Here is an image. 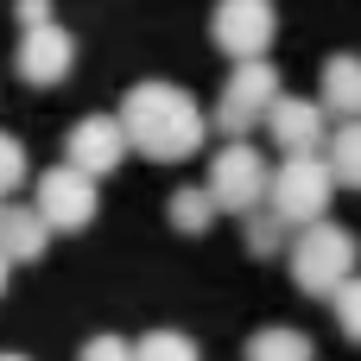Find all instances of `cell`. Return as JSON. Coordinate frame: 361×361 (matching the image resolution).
I'll return each mask as SVG.
<instances>
[{"label": "cell", "instance_id": "12", "mask_svg": "<svg viewBox=\"0 0 361 361\" xmlns=\"http://www.w3.org/2000/svg\"><path fill=\"white\" fill-rule=\"evenodd\" d=\"M317 102L343 121H361V57H349V51L324 57V95Z\"/></svg>", "mask_w": 361, "mask_h": 361}, {"label": "cell", "instance_id": "3", "mask_svg": "<svg viewBox=\"0 0 361 361\" xmlns=\"http://www.w3.org/2000/svg\"><path fill=\"white\" fill-rule=\"evenodd\" d=\"M361 273V241L343 228V222H311V228H298V241H292V279H298V292L305 298H330L343 279H355Z\"/></svg>", "mask_w": 361, "mask_h": 361}, {"label": "cell", "instance_id": "1", "mask_svg": "<svg viewBox=\"0 0 361 361\" xmlns=\"http://www.w3.org/2000/svg\"><path fill=\"white\" fill-rule=\"evenodd\" d=\"M121 133H127V152L152 159V165H178L203 146L209 133V114L178 89V82H133L127 102H121Z\"/></svg>", "mask_w": 361, "mask_h": 361}, {"label": "cell", "instance_id": "7", "mask_svg": "<svg viewBox=\"0 0 361 361\" xmlns=\"http://www.w3.org/2000/svg\"><path fill=\"white\" fill-rule=\"evenodd\" d=\"M32 209L44 216V228L57 235H76V228H89L95 222V209H102V190H95V178H82L76 165H51L44 178H38V197H32Z\"/></svg>", "mask_w": 361, "mask_h": 361}, {"label": "cell", "instance_id": "23", "mask_svg": "<svg viewBox=\"0 0 361 361\" xmlns=\"http://www.w3.org/2000/svg\"><path fill=\"white\" fill-rule=\"evenodd\" d=\"M0 361H25V355H0Z\"/></svg>", "mask_w": 361, "mask_h": 361}, {"label": "cell", "instance_id": "24", "mask_svg": "<svg viewBox=\"0 0 361 361\" xmlns=\"http://www.w3.org/2000/svg\"><path fill=\"white\" fill-rule=\"evenodd\" d=\"M0 209H6V197H0Z\"/></svg>", "mask_w": 361, "mask_h": 361}, {"label": "cell", "instance_id": "6", "mask_svg": "<svg viewBox=\"0 0 361 361\" xmlns=\"http://www.w3.org/2000/svg\"><path fill=\"white\" fill-rule=\"evenodd\" d=\"M273 102H279V70H273L267 57L235 63V70H228V89H222V102H216V127H222L228 140H247V127H260Z\"/></svg>", "mask_w": 361, "mask_h": 361}, {"label": "cell", "instance_id": "8", "mask_svg": "<svg viewBox=\"0 0 361 361\" xmlns=\"http://www.w3.org/2000/svg\"><path fill=\"white\" fill-rule=\"evenodd\" d=\"M121 159H127V133H121L114 114H82L63 133V165H76L82 178H108Z\"/></svg>", "mask_w": 361, "mask_h": 361}, {"label": "cell", "instance_id": "17", "mask_svg": "<svg viewBox=\"0 0 361 361\" xmlns=\"http://www.w3.org/2000/svg\"><path fill=\"white\" fill-rule=\"evenodd\" d=\"M330 311H336L343 336H349V343H361V273H355V279H343V286L330 292Z\"/></svg>", "mask_w": 361, "mask_h": 361}, {"label": "cell", "instance_id": "22", "mask_svg": "<svg viewBox=\"0 0 361 361\" xmlns=\"http://www.w3.org/2000/svg\"><path fill=\"white\" fill-rule=\"evenodd\" d=\"M6 273H13V267H6V254H0V292H6Z\"/></svg>", "mask_w": 361, "mask_h": 361}, {"label": "cell", "instance_id": "20", "mask_svg": "<svg viewBox=\"0 0 361 361\" xmlns=\"http://www.w3.org/2000/svg\"><path fill=\"white\" fill-rule=\"evenodd\" d=\"M76 361H133V349H127L121 336H95V343H82Z\"/></svg>", "mask_w": 361, "mask_h": 361}, {"label": "cell", "instance_id": "9", "mask_svg": "<svg viewBox=\"0 0 361 361\" xmlns=\"http://www.w3.org/2000/svg\"><path fill=\"white\" fill-rule=\"evenodd\" d=\"M70 63H76V38L51 19V25H32V32H19V51H13V70L32 82V89H51V82H63L70 76Z\"/></svg>", "mask_w": 361, "mask_h": 361}, {"label": "cell", "instance_id": "13", "mask_svg": "<svg viewBox=\"0 0 361 361\" xmlns=\"http://www.w3.org/2000/svg\"><path fill=\"white\" fill-rule=\"evenodd\" d=\"M311 355H317V343L305 330H292V324H267L247 343V361H311Z\"/></svg>", "mask_w": 361, "mask_h": 361}, {"label": "cell", "instance_id": "18", "mask_svg": "<svg viewBox=\"0 0 361 361\" xmlns=\"http://www.w3.org/2000/svg\"><path fill=\"white\" fill-rule=\"evenodd\" d=\"M279 241H286V228H279V216H267V209H254V216H247V254H254V260H273V254H279Z\"/></svg>", "mask_w": 361, "mask_h": 361}, {"label": "cell", "instance_id": "2", "mask_svg": "<svg viewBox=\"0 0 361 361\" xmlns=\"http://www.w3.org/2000/svg\"><path fill=\"white\" fill-rule=\"evenodd\" d=\"M330 197H336V178H330L324 152L279 159V171L267 178V216H279V228H311V222H330Z\"/></svg>", "mask_w": 361, "mask_h": 361}, {"label": "cell", "instance_id": "10", "mask_svg": "<svg viewBox=\"0 0 361 361\" xmlns=\"http://www.w3.org/2000/svg\"><path fill=\"white\" fill-rule=\"evenodd\" d=\"M267 133H273V146H279L286 159H298V152H317V146L330 140L324 102H311V95H279V102L267 108Z\"/></svg>", "mask_w": 361, "mask_h": 361}, {"label": "cell", "instance_id": "21", "mask_svg": "<svg viewBox=\"0 0 361 361\" xmlns=\"http://www.w3.org/2000/svg\"><path fill=\"white\" fill-rule=\"evenodd\" d=\"M13 19H19V32H32V25H51V0H19V6H13Z\"/></svg>", "mask_w": 361, "mask_h": 361}, {"label": "cell", "instance_id": "16", "mask_svg": "<svg viewBox=\"0 0 361 361\" xmlns=\"http://www.w3.org/2000/svg\"><path fill=\"white\" fill-rule=\"evenodd\" d=\"M133 361H203V355H197V343L184 330H152V336L133 343Z\"/></svg>", "mask_w": 361, "mask_h": 361}, {"label": "cell", "instance_id": "19", "mask_svg": "<svg viewBox=\"0 0 361 361\" xmlns=\"http://www.w3.org/2000/svg\"><path fill=\"white\" fill-rule=\"evenodd\" d=\"M19 184H25V146L13 133H0V197L19 190Z\"/></svg>", "mask_w": 361, "mask_h": 361}, {"label": "cell", "instance_id": "5", "mask_svg": "<svg viewBox=\"0 0 361 361\" xmlns=\"http://www.w3.org/2000/svg\"><path fill=\"white\" fill-rule=\"evenodd\" d=\"M209 38H216L222 57L254 63V57H267V44L279 38V6H273V0H216Z\"/></svg>", "mask_w": 361, "mask_h": 361}, {"label": "cell", "instance_id": "11", "mask_svg": "<svg viewBox=\"0 0 361 361\" xmlns=\"http://www.w3.org/2000/svg\"><path fill=\"white\" fill-rule=\"evenodd\" d=\"M44 247H51L44 216L25 209V203H6V209H0V254H6V267H13V260H44Z\"/></svg>", "mask_w": 361, "mask_h": 361}, {"label": "cell", "instance_id": "15", "mask_svg": "<svg viewBox=\"0 0 361 361\" xmlns=\"http://www.w3.org/2000/svg\"><path fill=\"white\" fill-rule=\"evenodd\" d=\"M165 222H171L178 235H203V228L216 222V203H209V190H203V184H190V190H178V197L165 203Z\"/></svg>", "mask_w": 361, "mask_h": 361}, {"label": "cell", "instance_id": "4", "mask_svg": "<svg viewBox=\"0 0 361 361\" xmlns=\"http://www.w3.org/2000/svg\"><path fill=\"white\" fill-rule=\"evenodd\" d=\"M267 178H273V165L247 146V140H228L216 159H209V203H216V216L228 209V216H254V209H267Z\"/></svg>", "mask_w": 361, "mask_h": 361}, {"label": "cell", "instance_id": "14", "mask_svg": "<svg viewBox=\"0 0 361 361\" xmlns=\"http://www.w3.org/2000/svg\"><path fill=\"white\" fill-rule=\"evenodd\" d=\"M330 178L343 184V190H361V121H343L336 133H330Z\"/></svg>", "mask_w": 361, "mask_h": 361}]
</instances>
